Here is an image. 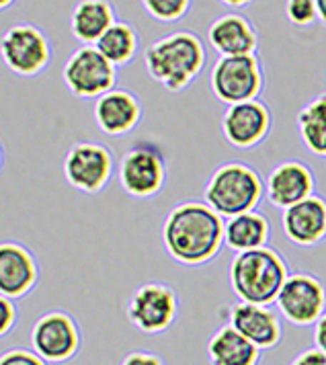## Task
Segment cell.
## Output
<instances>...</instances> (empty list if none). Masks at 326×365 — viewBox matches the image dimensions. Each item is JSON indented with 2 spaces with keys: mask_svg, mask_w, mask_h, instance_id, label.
Here are the masks:
<instances>
[{
  "mask_svg": "<svg viewBox=\"0 0 326 365\" xmlns=\"http://www.w3.org/2000/svg\"><path fill=\"white\" fill-rule=\"evenodd\" d=\"M285 15L297 27H310L318 21L316 0H290L285 2Z\"/></svg>",
  "mask_w": 326,
  "mask_h": 365,
  "instance_id": "obj_26",
  "label": "cell"
},
{
  "mask_svg": "<svg viewBox=\"0 0 326 365\" xmlns=\"http://www.w3.org/2000/svg\"><path fill=\"white\" fill-rule=\"evenodd\" d=\"M290 365H326V353L318 349H308L304 353H300Z\"/></svg>",
  "mask_w": 326,
  "mask_h": 365,
  "instance_id": "obj_30",
  "label": "cell"
},
{
  "mask_svg": "<svg viewBox=\"0 0 326 365\" xmlns=\"http://www.w3.org/2000/svg\"><path fill=\"white\" fill-rule=\"evenodd\" d=\"M82 332L78 322L68 314L54 310L39 316L31 329V351L46 364H66L78 355Z\"/></svg>",
  "mask_w": 326,
  "mask_h": 365,
  "instance_id": "obj_7",
  "label": "cell"
},
{
  "mask_svg": "<svg viewBox=\"0 0 326 365\" xmlns=\"http://www.w3.org/2000/svg\"><path fill=\"white\" fill-rule=\"evenodd\" d=\"M297 133L314 156L326 158V95L312 99L297 113Z\"/></svg>",
  "mask_w": 326,
  "mask_h": 365,
  "instance_id": "obj_23",
  "label": "cell"
},
{
  "mask_svg": "<svg viewBox=\"0 0 326 365\" xmlns=\"http://www.w3.org/2000/svg\"><path fill=\"white\" fill-rule=\"evenodd\" d=\"M138 43H140V37H138L136 27H131L126 21H115L109 27V31L98 39L95 48L105 60H109L115 68H119L130 64L133 60L138 51Z\"/></svg>",
  "mask_w": 326,
  "mask_h": 365,
  "instance_id": "obj_24",
  "label": "cell"
},
{
  "mask_svg": "<svg viewBox=\"0 0 326 365\" xmlns=\"http://www.w3.org/2000/svg\"><path fill=\"white\" fill-rule=\"evenodd\" d=\"M277 312L294 327H314L326 312V287L310 273H290L277 298Z\"/></svg>",
  "mask_w": 326,
  "mask_h": 365,
  "instance_id": "obj_10",
  "label": "cell"
},
{
  "mask_svg": "<svg viewBox=\"0 0 326 365\" xmlns=\"http://www.w3.org/2000/svg\"><path fill=\"white\" fill-rule=\"evenodd\" d=\"M316 179L308 166L297 160H287L277 165L267 177L265 195L271 205L279 210H287L300 201L314 195Z\"/></svg>",
  "mask_w": 326,
  "mask_h": 365,
  "instance_id": "obj_15",
  "label": "cell"
},
{
  "mask_svg": "<svg viewBox=\"0 0 326 365\" xmlns=\"http://www.w3.org/2000/svg\"><path fill=\"white\" fill-rule=\"evenodd\" d=\"M224 228V217L205 201H183L164 220V249L180 265H203L222 249Z\"/></svg>",
  "mask_w": 326,
  "mask_h": 365,
  "instance_id": "obj_1",
  "label": "cell"
},
{
  "mask_svg": "<svg viewBox=\"0 0 326 365\" xmlns=\"http://www.w3.org/2000/svg\"><path fill=\"white\" fill-rule=\"evenodd\" d=\"M269 232H271L269 220L255 210V212H248L243 216L230 217L226 222V228H224V242L236 255L248 252V250L267 247Z\"/></svg>",
  "mask_w": 326,
  "mask_h": 365,
  "instance_id": "obj_22",
  "label": "cell"
},
{
  "mask_svg": "<svg viewBox=\"0 0 326 365\" xmlns=\"http://www.w3.org/2000/svg\"><path fill=\"white\" fill-rule=\"evenodd\" d=\"M121 365H166L164 359L156 353H150V351H131L123 357Z\"/></svg>",
  "mask_w": 326,
  "mask_h": 365,
  "instance_id": "obj_29",
  "label": "cell"
},
{
  "mask_svg": "<svg viewBox=\"0 0 326 365\" xmlns=\"http://www.w3.org/2000/svg\"><path fill=\"white\" fill-rule=\"evenodd\" d=\"M0 58L16 76H37L51 62L48 35L31 23H16L0 37Z\"/></svg>",
  "mask_w": 326,
  "mask_h": 365,
  "instance_id": "obj_6",
  "label": "cell"
},
{
  "mask_svg": "<svg viewBox=\"0 0 326 365\" xmlns=\"http://www.w3.org/2000/svg\"><path fill=\"white\" fill-rule=\"evenodd\" d=\"M213 97L228 107L240 105L246 101H257L265 84L261 60L257 53L236 56V58H218L210 76Z\"/></svg>",
  "mask_w": 326,
  "mask_h": 365,
  "instance_id": "obj_5",
  "label": "cell"
},
{
  "mask_svg": "<svg viewBox=\"0 0 326 365\" xmlns=\"http://www.w3.org/2000/svg\"><path fill=\"white\" fill-rule=\"evenodd\" d=\"M115 11L113 4L105 0H82L74 6L70 17L72 35L84 46H97V41L109 31L113 25Z\"/></svg>",
  "mask_w": 326,
  "mask_h": 365,
  "instance_id": "obj_20",
  "label": "cell"
},
{
  "mask_svg": "<svg viewBox=\"0 0 326 365\" xmlns=\"http://www.w3.org/2000/svg\"><path fill=\"white\" fill-rule=\"evenodd\" d=\"M148 74L166 91L187 88L205 66V48L191 31H175L156 39L144 53Z\"/></svg>",
  "mask_w": 326,
  "mask_h": 365,
  "instance_id": "obj_2",
  "label": "cell"
},
{
  "mask_svg": "<svg viewBox=\"0 0 326 365\" xmlns=\"http://www.w3.org/2000/svg\"><path fill=\"white\" fill-rule=\"evenodd\" d=\"M142 6L146 9L148 15L154 17L156 21L175 23V21H179L189 13L191 2L189 0H144Z\"/></svg>",
  "mask_w": 326,
  "mask_h": 365,
  "instance_id": "obj_25",
  "label": "cell"
},
{
  "mask_svg": "<svg viewBox=\"0 0 326 365\" xmlns=\"http://www.w3.org/2000/svg\"><path fill=\"white\" fill-rule=\"evenodd\" d=\"M208 39L213 50L220 53V58L253 56L259 43L255 25L240 13H224L212 21Z\"/></svg>",
  "mask_w": 326,
  "mask_h": 365,
  "instance_id": "obj_17",
  "label": "cell"
},
{
  "mask_svg": "<svg viewBox=\"0 0 326 365\" xmlns=\"http://www.w3.org/2000/svg\"><path fill=\"white\" fill-rule=\"evenodd\" d=\"M166 163L161 150L152 144H138L119 160L121 189L138 200H148L161 193L166 182Z\"/></svg>",
  "mask_w": 326,
  "mask_h": 365,
  "instance_id": "obj_9",
  "label": "cell"
},
{
  "mask_svg": "<svg viewBox=\"0 0 326 365\" xmlns=\"http://www.w3.org/2000/svg\"><path fill=\"white\" fill-rule=\"evenodd\" d=\"M39 279V265L31 250L15 240L0 242V296L23 298Z\"/></svg>",
  "mask_w": 326,
  "mask_h": 365,
  "instance_id": "obj_14",
  "label": "cell"
},
{
  "mask_svg": "<svg viewBox=\"0 0 326 365\" xmlns=\"http://www.w3.org/2000/svg\"><path fill=\"white\" fill-rule=\"evenodd\" d=\"M62 76L74 97L98 99L115 88L117 68L105 60L95 46H82L68 58Z\"/></svg>",
  "mask_w": 326,
  "mask_h": 365,
  "instance_id": "obj_8",
  "label": "cell"
},
{
  "mask_svg": "<svg viewBox=\"0 0 326 365\" xmlns=\"http://www.w3.org/2000/svg\"><path fill=\"white\" fill-rule=\"evenodd\" d=\"M9 6H13V2H9V0L0 2V9H9Z\"/></svg>",
  "mask_w": 326,
  "mask_h": 365,
  "instance_id": "obj_33",
  "label": "cell"
},
{
  "mask_svg": "<svg viewBox=\"0 0 326 365\" xmlns=\"http://www.w3.org/2000/svg\"><path fill=\"white\" fill-rule=\"evenodd\" d=\"M0 166H2V146H0Z\"/></svg>",
  "mask_w": 326,
  "mask_h": 365,
  "instance_id": "obj_34",
  "label": "cell"
},
{
  "mask_svg": "<svg viewBox=\"0 0 326 365\" xmlns=\"http://www.w3.org/2000/svg\"><path fill=\"white\" fill-rule=\"evenodd\" d=\"M179 312V299L166 283H144L140 285L128 304L130 322L148 334L168 331Z\"/></svg>",
  "mask_w": 326,
  "mask_h": 365,
  "instance_id": "obj_11",
  "label": "cell"
},
{
  "mask_svg": "<svg viewBox=\"0 0 326 365\" xmlns=\"http://www.w3.org/2000/svg\"><path fill=\"white\" fill-rule=\"evenodd\" d=\"M265 195L261 175L243 163H228L213 170L203 200L218 216L236 217L255 212Z\"/></svg>",
  "mask_w": 326,
  "mask_h": 365,
  "instance_id": "obj_4",
  "label": "cell"
},
{
  "mask_svg": "<svg viewBox=\"0 0 326 365\" xmlns=\"http://www.w3.org/2000/svg\"><path fill=\"white\" fill-rule=\"evenodd\" d=\"M316 9H318V21L326 25V0H316Z\"/></svg>",
  "mask_w": 326,
  "mask_h": 365,
  "instance_id": "obj_32",
  "label": "cell"
},
{
  "mask_svg": "<svg viewBox=\"0 0 326 365\" xmlns=\"http://www.w3.org/2000/svg\"><path fill=\"white\" fill-rule=\"evenodd\" d=\"M228 324L261 351L277 347L283 336L281 318L269 306H255V304L238 302L230 310Z\"/></svg>",
  "mask_w": 326,
  "mask_h": 365,
  "instance_id": "obj_16",
  "label": "cell"
},
{
  "mask_svg": "<svg viewBox=\"0 0 326 365\" xmlns=\"http://www.w3.org/2000/svg\"><path fill=\"white\" fill-rule=\"evenodd\" d=\"M281 226L285 236L297 247L318 245L326 236V201L312 195L283 210Z\"/></svg>",
  "mask_w": 326,
  "mask_h": 365,
  "instance_id": "obj_18",
  "label": "cell"
},
{
  "mask_svg": "<svg viewBox=\"0 0 326 365\" xmlns=\"http://www.w3.org/2000/svg\"><path fill=\"white\" fill-rule=\"evenodd\" d=\"M16 324V308L13 299L0 296V339L6 336L15 329Z\"/></svg>",
  "mask_w": 326,
  "mask_h": 365,
  "instance_id": "obj_28",
  "label": "cell"
},
{
  "mask_svg": "<svg viewBox=\"0 0 326 365\" xmlns=\"http://www.w3.org/2000/svg\"><path fill=\"white\" fill-rule=\"evenodd\" d=\"M98 130L107 135H126L142 119V105L138 97L126 88H113L98 97L93 109Z\"/></svg>",
  "mask_w": 326,
  "mask_h": 365,
  "instance_id": "obj_19",
  "label": "cell"
},
{
  "mask_svg": "<svg viewBox=\"0 0 326 365\" xmlns=\"http://www.w3.org/2000/svg\"><path fill=\"white\" fill-rule=\"evenodd\" d=\"M314 347L326 353V312L314 324Z\"/></svg>",
  "mask_w": 326,
  "mask_h": 365,
  "instance_id": "obj_31",
  "label": "cell"
},
{
  "mask_svg": "<svg viewBox=\"0 0 326 365\" xmlns=\"http://www.w3.org/2000/svg\"><path fill=\"white\" fill-rule=\"evenodd\" d=\"M113 175L111 150L97 142H78L64 158V177L82 193H98Z\"/></svg>",
  "mask_w": 326,
  "mask_h": 365,
  "instance_id": "obj_12",
  "label": "cell"
},
{
  "mask_svg": "<svg viewBox=\"0 0 326 365\" xmlns=\"http://www.w3.org/2000/svg\"><path fill=\"white\" fill-rule=\"evenodd\" d=\"M290 271L277 250L263 247L234 255L230 263V285L240 302L271 306L277 302Z\"/></svg>",
  "mask_w": 326,
  "mask_h": 365,
  "instance_id": "obj_3",
  "label": "cell"
},
{
  "mask_svg": "<svg viewBox=\"0 0 326 365\" xmlns=\"http://www.w3.org/2000/svg\"><path fill=\"white\" fill-rule=\"evenodd\" d=\"M222 132L234 148H255L271 132V111L259 99L232 105L222 117Z\"/></svg>",
  "mask_w": 326,
  "mask_h": 365,
  "instance_id": "obj_13",
  "label": "cell"
},
{
  "mask_svg": "<svg viewBox=\"0 0 326 365\" xmlns=\"http://www.w3.org/2000/svg\"><path fill=\"white\" fill-rule=\"evenodd\" d=\"M208 357L212 365H257L261 359V349L255 347L230 324H224L210 339Z\"/></svg>",
  "mask_w": 326,
  "mask_h": 365,
  "instance_id": "obj_21",
  "label": "cell"
},
{
  "mask_svg": "<svg viewBox=\"0 0 326 365\" xmlns=\"http://www.w3.org/2000/svg\"><path fill=\"white\" fill-rule=\"evenodd\" d=\"M0 365H49L35 351L29 349H9L0 353Z\"/></svg>",
  "mask_w": 326,
  "mask_h": 365,
  "instance_id": "obj_27",
  "label": "cell"
}]
</instances>
